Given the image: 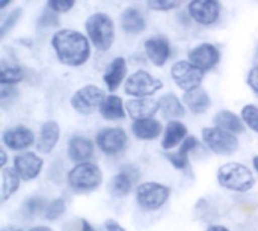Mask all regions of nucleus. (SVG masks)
<instances>
[{
    "label": "nucleus",
    "instance_id": "a19ab883",
    "mask_svg": "<svg viewBox=\"0 0 258 231\" xmlns=\"http://www.w3.org/2000/svg\"><path fill=\"white\" fill-rule=\"evenodd\" d=\"M100 231H125V228H124V227H121L116 221H113V219H107V221L101 225Z\"/></svg>",
    "mask_w": 258,
    "mask_h": 231
},
{
    "label": "nucleus",
    "instance_id": "39448f33",
    "mask_svg": "<svg viewBox=\"0 0 258 231\" xmlns=\"http://www.w3.org/2000/svg\"><path fill=\"white\" fill-rule=\"evenodd\" d=\"M160 89H163V82L145 70H138L132 73L124 82V92L133 98L153 97Z\"/></svg>",
    "mask_w": 258,
    "mask_h": 231
},
{
    "label": "nucleus",
    "instance_id": "f03ea898",
    "mask_svg": "<svg viewBox=\"0 0 258 231\" xmlns=\"http://www.w3.org/2000/svg\"><path fill=\"white\" fill-rule=\"evenodd\" d=\"M85 32L98 51H107L115 42V23L106 12H94L85 21Z\"/></svg>",
    "mask_w": 258,
    "mask_h": 231
},
{
    "label": "nucleus",
    "instance_id": "cd10ccee",
    "mask_svg": "<svg viewBox=\"0 0 258 231\" xmlns=\"http://www.w3.org/2000/svg\"><path fill=\"white\" fill-rule=\"evenodd\" d=\"M20 182H21V177L18 176L15 168H3L2 169V192H0V195H2L3 201L11 198L18 191Z\"/></svg>",
    "mask_w": 258,
    "mask_h": 231
},
{
    "label": "nucleus",
    "instance_id": "72a5a7b5",
    "mask_svg": "<svg viewBox=\"0 0 258 231\" xmlns=\"http://www.w3.org/2000/svg\"><path fill=\"white\" fill-rule=\"evenodd\" d=\"M21 12H23L21 8H15V9L6 17V20L2 23V27H0V36H2V38H5L6 33L18 23V20H20V17H21Z\"/></svg>",
    "mask_w": 258,
    "mask_h": 231
},
{
    "label": "nucleus",
    "instance_id": "79ce46f5",
    "mask_svg": "<svg viewBox=\"0 0 258 231\" xmlns=\"http://www.w3.org/2000/svg\"><path fill=\"white\" fill-rule=\"evenodd\" d=\"M80 231H95V230H94V227H92L88 221L82 219V230Z\"/></svg>",
    "mask_w": 258,
    "mask_h": 231
},
{
    "label": "nucleus",
    "instance_id": "de8ad7c7",
    "mask_svg": "<svg viewBox=\"0 0 258 231\" xmlns=\"http://www.w3.org/2000/svg\"><path fill=\"white\" fill-rule=\"evenodd\" d=\"M252 165H254V169L257 171L258 174V156H255V157L252 159Z\"/></svg>",
    "mask_w": 258,
    "mask_h": 231
},
{
    "label": "nucleus",
    "instance_id": "f3484780",
    "mask_svg": "<svg viewBox=\"0 0 258 231\" xmlns=\"http://www.w3.org/2000/svg\"><path fill=\"white\" fill-rule=\"evenodd\" d=\"M125 79H127V61L122 56H116L106 68L103 74V82L110 92H115L124 83Z\"/></svg>",
    "mask_w": 258,
    "mask_h": 231
},
{
    "label": "nucleus",
    "instance_id": "473e14b6",
    "mask_svg": "<svg viewBox=\"0 0 258 231\" xmlns=\"http://www.w3.org/2000/svg\"><path fill=\"white\" fill-rule=\"evenodd\" d=\"M184 0H147V6L156 12H168L177 9Z\"/></svg>",
    "mask_w": 258,
    "mask_h": 231
},
{
    "label": "nucleus",
    "instance_id": "f8f14e48",
    "mask_svg": "<svg viewBox=\"0 0 258 231\" xmlns=\"http://www.w3.org/2000/svg\"><path fill=\"white\" fill-rule=\"evenodd\" d=\"M187 59L195 67H198L200 70L207 73V71H212L213 68H216L219 65L221 51L212 42H201V44H198V45H195L194 48L189 50Z\"/></svg>",
    "mask_w": 258,
    "mask_h": 231
},
{
    "label": "nucleus",
    "instance_id": "c9c22d12",
    "mask_svg": "<svg viewBox=\"0 0 258 231\" xmlns=\"http://www.w3.org/2000/svg\"><path fill=\"white\" fill-rule=\"evenodd\" d=\"M18 95V91L14 88V85H3L0 89V103L3 107H6L9 103H12Z\"/></svg>",
    "mask_w": 258,
    "mask_h": 231
},
{
    "label": "nucleus",
    "instance_id": "6e6552de",
    "mask_svg": "<svg viewBox=\"0 0 258 231\" xmlns=\"http://www.w3.org/2000/svg\"><path fill=\"white\" fill-rule=\"evenodd\" d=\"M104 98H106V94L100 86L85 85L73 94L70 103H71V107L80 115H91L97 109H100Z\"/></svg>",
    "mask_w": 258,
    "mask_h": 231
},
{
    "label": "nucleus",
    "instance_id": "37998d69",
    "mask_svg": "<svg viewBox=\"0 0 258 231\" xmlns=\"http://www.w3.org/2000/svg\"><path fill=\"white\" fill-rule=\"evenodd\" d=\"M207 231H230L227 227H224V225H212V227H209Z\"/></svg>",
    "mask_w": 258,
    "mask_h": 231
},
{
    "label": "nucleus",
    "instance_id": "ddd939ff",
    "mask_svg": "<svg viewBox=\"0 0 258 231\" xmlns=\"http://www.w3.org/2000/svg\"><path fill=\"white\" fill-rule=\"evenodd\" d=\"M144 50H145V54H147L148 61L154 67H159V68L165 67L166 62L171 59V54H172L171 42L163 35L150 36L144 42Z\"/></svg>",
    "mask_w": 258,
    "mask_h": 231
},
{
    "label": "nucleus",
    "instance_id": "4c0bfd02",
    "mask_svg": "<svg viewBox=\"0 0 258 231\" xmlns=\"http://www.w3.org/2000/svg\"><path fill=\"white\" fill-rule=\"evenodd\" d=\"M56 24H57V14L53 12L51 9L45 11V12L39 17V20H38V26L42 27V29L53 27V26H56Z\"/></svg>",
    "mask_w": 258,
    "mask_h": 231
},
{
    "label": "nucleus",
    "instance_id": "c03bdc74",
    "mask_svg": "<svg viewBox=\"0 0 258 231\" xmlns=\"http://www.w3.org/2000/svg\"><path fill=\"white\" fill-rule=\"evenodd\" d=\"M0 154H2V160H0V166L3 168L6 165V151L5 150H0Z\"/></svg>",
    "mask_w": 258,
    "mask_h": 231
},
{
    "label": "nucleus",
    "instance_id": "a211bd4d",
    "mask_svg": "<svg viewBox=\"0 0 258 231\" xmlns=\"http://www.w3.org/2000/svg\"><path fill=\"white\" fill-rule=\"evenodd\" d=\"M68 157L76 163L89 162L94 156V144L82 135H74L68 139Z\"/></svg>",
    "mask_w": 258,
    "mask_h": 231
},
{
    "label": "nucleus",
    "instance_id": "393cba45",
    "mask_svg": "<svg viewBox=\"0 0 258 231\" xmlns=\"http://www.w3.org/2000/svg\"><path fill=\"white\" fill-rule=\"evenodd\" d=\"M184 101H181L174 92H168V94H163L160 98H159V106H160V112L162 115L166 118V120H178V118H183L184 113H186V109H184Z\"/></svg>",
    "mask_w": 258,
    "mask_h": 231
},
{
    "label": "nucleus",
    "instance_id": "e433bc0d",
    "mask_svg": "<svg viewBox=\"0 0 258 231\" xmlns=\"http://www.w3.org/2000/svg\"><path fill=\"white\" fill-rule=\"evenodd\" d=\"M165 157L171 162V165L175 168V169H186L187 168V165H189V157H186V156H183V154H180L178 151L177 153H166L165 154Z\"/></svg>",
    "mask_w": 258,
    "mask_h": 231
},
{
    "label": "nucleus",
    "instance_id": "dca6fc26",
    "mask_svg": "<svg viewBox=\"0 0 258 231\" xmlns=\"http://www.w3.org/2000/svg\"><path fill=\"white\" fill-rule=\"evenodd\" d=\"M127 113L132 117V120H145V118H154L157 112H160L159 100H154L151 97H136L130 98L125 103Z\"/></svg>",
    "mask_w": 258,
    "mask_h": 231
},
{
    "label": "nucleus",
    "instance_id": "9b49d317",
    "mask_svg": "<svg viewBox=\"0 0 258 231\" xmlns=\"http://www.w3.org/2000/svg\"><path fill=\"white\" fill-rule=\"evenodd\" d=\"M221 2L219 0H190L187 5V14L190 20L200 26H213L221 17Z\"/></svg>",
    "mask_w": 258,
    "mask_h": 231
},
{
    "label": "nucleus",
    "instance_id": "49530a36",
    "mask_svg": "<svg viewBox=\"0 0 258 231\" xmlns=\"http://www.w3.org/2000/svg\"><path fill=\"white\" fill-rule=\"evenodd\" d=\"M11 2H12V0H0V9H5Z\"/></svg>",
    "mask_w": 258,
    "mask_h": 231
},
{
    "label": "nucleus",
    "instance_id": "b1692460",
    "mask_svg": "<svg viewBox=\"0 0 258 231\" xmlns=\"http://www.w3.org/2000/svg\"><path fill=\"white\" fill-rule=\"evenodd\" d=\"M100 115L106 120V121H119V120H124L125 118V113H127V109H125V104L122 101L121 97L115 95V94H110V95H106V98L103 100L101 106H100Z\"/></svg>",
    "mask_w": 258,
    "mask_h": 231
},
{
    "label": "nucleus",
    "instance_id": "5701e85b",
    "mask_svg": "<svg viewBox=\"0 0 258 231\" xmlns=\"http://www.w3.org/2000/svg\"><path fill=\"white\" fill-rule=\"evenodd\" d=\"M183 101H184V104L187 106V109H189L190 112L197 113V115L204 113V112L212 106V98H210L209 92H207L203 86L184 92Z\"/></svg>",
    "mask_w": 258,
    "mask_h": 231
},
{
    "label": "nucleus",
    "instance_id": "c85d7f7f",
    "mask_svg": "<svg viewBox=\"0 0 258 231\" xmlns=\"http://www.w3.org/2000/svg\"><path fill=\"white\" fill-rule=\"evenodd\" d=\"M24 79V71L21 67L14 64L2 62L0 65V85H17Z\"/></svg>",
    "mask_w": 258,
    "mask_h": 231
},
{
    "label": "nucleus",
    "instance_id": "f704fd0d",
    "mask_svg": "<svg viewBox=\"0 0 258 231\" xmlns=\"http://www.w3.org/2000/svg\"><path fill=\"white\" fill-rule=\"evenodd\" d=\"M76 5V0H47V8L56 14H67Z\"/></svg>",
    "mask_w": 258,
    "mask_h": 231
},
{
    "label": "nucleus",
    "instance_id": "4be33fe9",
    "mask_svg": "<svg viewBox=\"0 0 258 231\" xmlns=\"http://www.w3.org/2000/svg\"><path fill=\"white\" fill-rule=\"evenodd\" d=\"M186 138H187V127L178 120H171L163 130L162 147L163 150L169 151L177 145H180Z\"/></svg>",
    "mask_w": 258,
    "mask_h": 231
},
{
    "label": "nucleus",
    "instance_id": "7ed1b4c3",
    "mask_svg": "<svg viewBox=\"0 0 258 231\" xmlns=\"http://www.w3.org/2000/svg\"><path fill=\"white\" fill-rule=\"evenodd\" d=\"M67 182L71 191L77 194H89L103 183V174L101 169L91 162H82L76 163L68 174H67Z\"/></svg>",
    "mask_w": 258,
    "mask_h": 231
},
{
    "label": "nucleus",
    "instance_id": "6ab92c4d",
    "mask_svg": "<svg viewBox=\"0 0 258 231\" xmlns=\"http://www.w3.org/2000/svg\"><path fill=\"white\" fill-rule=\"evenodd\" d=\"M60 138V127L56 121H45L41 126L38 141H36V150L42 154H48L54 150Z\"/></svg>",
    "mask_w": 258,
    "mask_h": 231
},
{
    "label": "nucleus",
    "instance_id": "a878e982",
    "mask_svg": "<svg viewBox=\"0 0 258 231\" xmlns=\"http://www.w3.org/2000/svg\"><path fill=\"white\" fill-rule=\"evenodd\" d=\"M213 124L216 127L228 130L234 135L243 133V130H245V123H243L242 117H239L237 113H234L231 110H219L213 117Z\"/></svg>",
    "mask_w": 258,
    "mask_h": 231
},
{
    "label": "nucleus",
    "instance_id": "7c9ffc66",
    "mask_svg": "<svg viewBox=\"0 0 258 231\" xmlns=\"http://www.w3.org/2000/svg\"><path fill=\"white\" fill-rule=\"evenodd\" d=\"M240 117L248 129L258 133V106L255 104H245L242 107Z\"/></svg>",
    "mask_w": 258,
    "mask_h": 231
},
{
    "label": "nucleus",
    "instance_id": "20e7f679",
    "mask_svg": "<svg viewBox=\"0 0 258 231\" xmlns=\"http://www.w3.org/2000/svg\"><path fill=\"white\" fill-rule=\"evenodd\" d=\"M218 183L234 192H248L254 188L252 171L242 163H225L218 169Z\"/></svg>",
    "mask_w": 258,
    "mask_h": 231
},
{
    "label": "nucleus",
    "instance_id": "bb28decb",
    "mask_svg": "<svg viewBox=\"0 0 258 231\" xmlns=\"http://www.w3.org/2000/svg\"><path fill=\"white\" fill-rule=\"evenodd\" d=\"M135 183H136V182H135L128 174H125L124 171L119 169V172L110 179V182H109V185H107V191H109V194H110L112 197H115V198H122V197H125V195L130 194L132 186H133Z\"/></svg>",
    "mask_w": 258,
    "mask_h": 231
},
{
    "label": "nucleus",
    "instance_id": "ea45409f",
    "mask_svg": "<svg viewBox=\"0 0 258 231\" xmlns=\"http://www.w3.org/2000/svg\"><path fill=\"white\" fill-rule=\"evenodd\" d=\"M246 83H248V86L251 88V91H252L255 95H258V65H254V67L248 71Z\"/></svg>",
    "mask_w": 258,
    "mask_h": 231
},
{
    "label": "nucleus",
    "instance_id": "f257e3e1",
    "mask_svg": "<svg viewBox=\"0 0 258 231\" xmlns=\"http://www.w3.org/2000/svg\"><path fill=\"white\" fill-rule=\"evenodd\" d=\"M51 48L56 59L70 68L85 65L91 57V41L88 35L74 29H59L51 35Z\"/></svg>",
    "mask_w": 258,
    "mask_h": 231
},
{
    "label": "nucleus",
    "instance_id": "58836bf2",
    "mask_svg": "<svg viewBox=\"0 0 258 231\" xmlns=\"http://www.w3.org/2000/svg\"><path fill=\"white\" fill-rule=\"evenodd\" d=\"M198 147V139L195 136H187L181 144H180V148H178V153L189 157V154Z\"/></svg>",
    "mask_w": 258,
    "mask_h": 231
},
{
    "label": "nucleus",
    "instance_id": "412c9836",
    "mask_svg": "<svg viewBox=\"0 0 258 231\" xmlns=\"http://www.w3.org/2000/svg\"><path fill=\"white\" fill-rule=\"evenodd\" d=\"M163 127L160 121L154 118H145V120H135L132 124L133 136L139 141H154L160 136Z\"/></svg>",
    "mask_w": 258,
    "mask_h": 231
},
{
    "label": "nucleus",
    "instance_id": "aec40b11",
    "mask_svg": "<svg viewBox=\"0 0 258 231\" xmlns=\"http://www.w3.org/2000/svg\"><path fill=\"white\" fill-rule=\"evenodd\" d=\"M121 29L128 35H139L147 29V20L136 8H127L119 17Z\"/></svg>",
    "mask_w": 258,
    "mask_h": 231
},
{
    "label": "nucleus",
    "instance_id": "a18cd8bd",
    "mask_svg": "<svg viewBox=\"0 0 258 231\" xmlns=\"http://www.w3.org/2000/svg\"><path fill=\"white\" fill-rule=\"evenodd\" d=\"M29 231H53L51 228H48V227H33V228H30Z\"/></svg>",
    "mask_w": 258,
    "mask_h": 231
},
{
    "label": "nucleus",
    "instance_id": "9d476101",
    "mask_svg": "<svg viewBox=\"0 0 258 231\" xmlns=\"http://www.w3.org/2000/svg\"><path fill=\"white\" fill-rule=\"evenodd\" d=\"M127 133L121 127H106L101 129L95 136V144L98 150L107 156H116L127 147Z\"/></svg>",
    "mask_w": 258,
    "mask_h": 231
},
{
    "label": "nucleus",
    "instance_id": "09e8293b",
    "mask_svg": "<svg viewBox=\"0 0 258 231\" xmlns=\"http://www.w3.org/2000/svg\"><path fill=\"white\" fill-rule=\"evenodd\" d=\"M2 231H21V228H17V227H6Z\"/></svg>",
    "mask_w": 258,
    "mask_h": 231
},
{
    "label": "nucleus",
    "instance_id": "2f4dec72",
    "mask_svg": "<svg viewBox=\"0 0 258 231\" xmlns=\"http://www.w3.org/2000/svg\"><path fill=\"white\" fill-rule=\"evenodd\" d=\"M67 210V203L63 198H56L51 203L47 204L45 212H44V218L48 221H56L57 218H60Z\"/></svg>",
    "mask_w": 258,
    "mask_h": 231
},
{
    "label": "nucleus",
    "instance_id": "4468645a",
    "mask_svg": "<svg viewBox=\"0 0 258 231\" xmlns=\"http://www.w3.org/2000/svg\"><path fill=\"white\" fill-rule=\"evenodd\" d=\"M42 166H44V160L36 153L32 151H23L14 159V168L21 177V180L24 182L35 180L41 174Z\"/></svg>",
    "mask_w": 258,
    "mask_h": 231
},
{
    "label": "nucleus",
    "instance_id": "1a4fd4ad",
    "mask_svg": "<svg viewBox=\"0 0 258 231\" xmlns=\"http://www.w3.org/2000/svg\"><path fill=\"white\" fill-rule=\"evenodd\" d=\"M169 188L162 185V183H156V182H147L138 186L136 189V200L138 204L145 209V210H157L162 206H165V203L169 198Z\"/></svg>",
    "mask_w": 258,
    "mask_h": 231
},
{
    "label": "nucleus",
    "instance_id": "c756f323",
    "mask_svg": "<svg viewBox=\"0 0 258 231\" xmlns=\"http://www.w3.org/2000/svg\"><path fill=\"white\" fill-rule=\"evenodd\" d=\"M47 204L48 203L42 197H30L23 204V215H26L27 218H33L41 212H45Z\"/></svg>",
    "mask_w": 258,
    "mask_h": 231
},
{
    "label": "nucleus",
    "instance_id": "423d86ee",
    "mask_svg": "<svg viewBox=\"0 0 258 231\" xmlns=\"http://www.w3.org/2000/svg\"><path fill=\"white\" fill-rule=\"evenodd\" d=\"M203 141L207 145V148L219 156H230L234 154L239 148V139L234 136V133L224 130L221 127H206L201 132Z\"/></svg>",
    "mask_w": 258,
    "mask_h": 231
},
{
    "label": "nucleus",
    "instance_id": "0eeeda50",
    "mask_svg": "<svg viewBox=\"0 0 258 231\" xmlns=\"http://www.w3.org/2000/svg\"><path fill=\"white\" fill-rule=\"evenodd\" d=\"M204 71L195 67L189 59H181L177 61L171 67V77L174 83L183 89L184 92L192 91L195 88H200L204 80Z\"/></svg>",
    "mask_w": 258,
    "mask_h": 231
},
{
    "label": "nucleus",
    "instance_id": "2eb2a0df",
    "mask_svg": "<svg viewBox=\"0 0 258 231\" xmlns=\"http://www.w3.org/2000/svg\"><path fill=\"white\" fill-rule=\"evenodd\" d=\"M2 141L6 148L12 151H24L35 142V135L24 126H15L3 132Z\"/></svg>",
    "mask_w": 258,
    "mask_h": 231
}]
</instances>
